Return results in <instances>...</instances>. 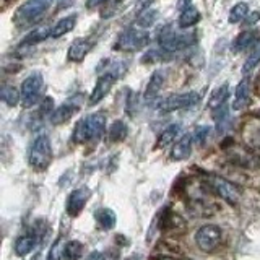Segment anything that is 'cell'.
I'll list each match as a JSON object with an SVG mask.
<instances>
[{
  "instance_id": "obj_21",
  "label": "cell",
  "mask_w": 260,
  "mask_h": 260,
  "mask_svg": "<svg viewBox=\"0 0 260 260\" xmlns=\"http://www.w3.org/2000/svg\"><path fill=\"white\" fill-rule=\"evenodd\" d=\"M35 247H36V238L31 234L20 236V238L15 241V254L18 257H24L31 254V252L35 250Z\"/></svg>"
},
{
  "instance_id": "obj_18",
  "label": "cell",
  "mask_w": 260,
  "mask_h": 260,
  "mask_svg": "<svg viewBox=\"0 0 260 260\" xmlns=\"http://www.w3.org/2000/svg\"><path fill=\"white\" fill-rule=\"evenodd\" d=\"M162 83H165V73L161 70H156L150 77V81L148 85H146V89H145V100L146 101H151L153 98H156L158 93L161 91L162 88Z\"/></svg>"
},
{
  "instance_id": "obj_38",
  "label": "cell",
  "mask_w": 260,
  "mask_h": 260,
  "mask_svg": "<svg viewBox=\"0 0 260 260\" xmlns=\"http://www.w3.org/2000/svg\"><path fill=\"white\" fill-rule=\"evenodd\" d=\"M190 4H192V0H177V8L179 10H184V8H187V7H190Z\"/></svg>"
},
{
  "instance_id": "obj_9",
  "label": "cell",
  "mask_w": 260,
  "mask_h": 260,
  "mask_svg": "<svg viewBox=\"0 0 260 260\" xmlns=\"http://www.w3.org/2000/svg\"><path fill=\"white\" fill-rule=\"evenodd\" d=\"M41 91H43V75L41 73H31L21 83V104L24 108H31L39 101Z\"/></svg>"
},
{
  "instance_id": "obj_4",
  "label": "cell",
  "mask_w": 260,
  "mask_h": 260,
  "mask_svg": "<svg viewBox=\"0 0 260 260\" xmlns=\"http://www.w3.org/2000/svg\"><path fill=\"white\" fill-rule=\"evenodd\" d=\"M148 43H150V32L146 29L128 28L119 35L116 44H114V49L119 52H137L143 49Z\"/></svg>"
},
{
  "instance_id": "obj_19",
  "label": "cell",
  "mask_w": 260,
  "mask_h": 260,
  "mask_svg": "<svg viewBox=\"0 0 260 260\" xmlns=\"http://www.w3.org/2000/svg\"><path fill=\"white\" fill-rule=\"evenodd\" d=\"M75 24H77V15L72 13L69 16H63L62 20H59L52 28V38H60L69 35L72 29H75Z\"/></svg>"
},
{
  "instance_id": "obj_28",
  "label": "cell",
  "mask_w": 260,
  "mask_h": 260,
  "mask_svg": "<svg viewBox=\"0 0 260 260\" xmlns=\"http://www.w3.org/2000/svg\"><path fill=\"white\" fill-rule=\"evenodd\" d=\"M0 96H2V101L7 106H10V108H15V106L21 101V93L15 86H10V85H7V86L2 88Z\"/></svg>"
},
{
  "instance_id": "obj_23",
  "label": "cell",
  "mask_w": 260,
  "mask_h": 260,
  "mask_svg": "<svg viewBox=\"0 0 260 260\" xmlns=\"http://www.w3.org/2000/svg\"><path fill=\"white\" fill-rule=\"evenodd\" d=\"M94 216H96L98 224H100V228L104 231H109V230H112L114 226H116V213H114V211L109 210V208L98 210Z\"/></svg>"
},
{
  "instance_id": "obj_34",
  "label": "cell",
  "mask_w": 260,
  "mask_h": 260,
  "mask_svg": "<svg viewBox=\"0 0 260 260\" xmlns=\"http://www.w3.org/2000/svg\"><path fill=\"white\" fill-rule=\"evenodd\" d=\"M258 20H260V13L258 12H252L249 15V18H246V26H250V24H254Z\"/></svg>"
},
{
  "instance_id": "obj_11",
  "label": "cell",
  "mask_w": 260,
  "mask_h": 260,
  "mask_svg": "<svg viewBox=\"0 0 260 260\" xmlns=\"http://www.w3.org/2000/svg\"><path fill=\"white\" fill-rule=\"evenodd\" d=\"M117 77L119 75H116V73H109L108 72V73H104V75H101L100 78H98L93 91H91V94H89V100H88L89 106H96L98 103H101L104 98L109 94L114 83H116Z\"/></svg>"
},
{
  "instance_id": "obj_3",
  "label": "cell",
  "mask_w": 260,
  "mask_h": 260,
  "mask_svg": "<svg viewBox=\"0 0 260 260\" xmlns=\"http://www.w3.org/2000/svg\"><path fill=\"white\" fill-rule=\"evenodd\" d=\"M195 39H197V36H195L193 32H176V29L171 26V24H166V26L159 31L158 43L165 52H174V51H179V49H184L187 46L193 44Z\"/></svg>"
},
{
  "instance_id": "obj_16",
  "label": "cell",
  "mask_w": 260,
  "mask_h": 260,
  "mask_svg": "<svg viewBox=\"0 0 260 260\" xmlns=\"http://www.w3.org/2000/svg\"><path fill=\"white\" fill-rule=\"evenodd\" d=\"M77 111H78V104H75L73 101L63 103L62 106H59V108L51 114V122L55 125L63 124V122H67Z\"/></svg>"
},
{
  "instance_id": "obj_17",
  "label": "cell",
  "mask_w": 260,
  "mask_h": 260,
  "mask_svg": "<svg viewBox=\"0 0 260 260\" xmlns=\"http://www.w3.org/2000/svg\"><path fill=\"white\" fill-rule=\"evenodd\" d=\"M200 21V12L197 7H187L184 10L179 13V18H177V24L181 29H187V28H192L195 26Z\"/></svg>"
},
{
  "instance_id": "obj_32",
  "label": "cell",
  "mask_w": 260,
  "mask_h": 260,
  "mask_svg": "<svg viewBox=\"0 0 260 260\" xmlns=\"http://www.w3.org/2000/svg\"><path fill=\"white\" fill-rule=\"evenodd\" d=\"M62 252H63L62 242H60V239H57V241L54 242V246H52L51 252H49L47 260H59V258H60V255H62Z\"/></svg>"
},
{
  "instance_id": "obj_5",
  "label": "cell",
  "mask_w": 260,
  "mask_h": 260,
  "mask_svg": "<svg viewBox=\"0 0 260 260\" xmlns=\"http://www.w3.org/2000/svg\"><path fill=\"white\" fill-rule=\"evenodd\" d=\"M52 4L54 0H26L23 5L16 8L13 15L15 24H28L38 21L52 7Z\"/></svg>"
},
{
  "instance_id": "obj_36",
  "label": "cell",
  "mask_w": 260,
  "mask_h": 260,
  "mask_svg": "<svg viewBox=\"0 0 260 260\" xmlns=\"http://www.w3.org/2000/svg\"><path fill=\"white\" fill-rule=\"evenodd\" d=\"M108 0H86V8H96V7H100V5H103V4H106Z\"/></svg>"
},
{
  "instance_id": "obj_7",
  "label": "cell",
  "mask_w": 260,
  "mask_h": 260,
  "mask_svg": "<svg viewBox=\"0 0 260 260\" xmlns=\"http://www.w3.org/2000/svg\"><path fill=\"white\" fill-rule=\"evenodd\" d=\"M223 239V233L221 228L216 224H205L202 226L200 230L195 233V244L202 252H213L219 247Z\"/></svg>"
},
{
  "instance_id": "obj_42",
  "label": "cell",
  "mask_w": 260,
  "mask_h": 260,
  "mask_svg": "<svg viewBox=\"0 0 260 260\" xmlns=\"http://www.w3.org/2000/svg\"><path fill=\"white\" fill-rule=\"evenodd\" d=\"M255 143H257V145H258V146H260V135H258V137H257V138H255Z\"/></svg>"
},
{
  "instance_id": "obj_24",
  "label": "cell",
  "mask_w": 260,
  "mask_h": 260,
  "mask_svg": "<svg viewBox=\"0 0 260 260\" xmlns=\"http://www.w3.org/2000/svg\"><path fill=\"white\" fill-rule=\"evenodd\" d=\"M179 134H181V125L173 124V125L166 127V128L161 132L159 138H158L156 148H165V146H168L169 143H173V142L176 140V138L179 137Z\"/></svg>"
},
{
  "instance_id": "obj_1",
  "label": "cell",
  "mask_w": 260,
  "mask_h": 260,
  "mask_svg": "<svg viewBox=\"0 0 260 260\" xmlns=\"http://www.w3.org/2000/svg\"><path fill=\"white\" fill-rule=\"evenodd\" d=\"M106 128V116L103 112H94L83 117L73 128V142L86 143L100 140Z\"/></svg>"
},
{
  "instance_id": "obj_26",
  "label": "cell",
  "mask_w": 260,
  "mask_h": 260,
  "mask_svg": "<svg viewBox=\"0 0 260 260\" xmlns=\"http://www.w3.org/2000/svg\"><path fill=\"white\" fill-rule=\"evenodd\" d=\"M83 255V244L80 241H69L63 246L62 258L63 260H78Z\"/></svg>"
},
{
  "instance_id": "obj_35",
  "label": "cell",
  "mask_w": 260,
  "mask_h": 260,
  "mask_svg": "<svg viewBox=\"0 0 260 260\" xmlns=\"http://www.w3.org/2000/svg\"><path fill=\"white\" fill-rule=\"evenodd\" d=\"M75 0H57V12H60V10H63V8H67V7H70Z\"/></svg>"
},
{
  "instance_id": "obj_33",
  "label": "cell",
  "mask_w": 260,
  "mask_h": 260,
  "mask_svg": "<svg viewBox=\"0 0 260 260\" xmlns=\"http://www.w3.org/2000/svg\"><path fill=\"white\" fill-rule=\"evenodd\" d=\"M153 4V0H138L137 2V5H135V12L140 15V13H143V12H146L148 10V7Z\"/></svg>"
},
{
  "instance_id": "obj_31",
  "label": "cell",
  "mask_w": 260,
  "mask_h": 260,
  "mask_svg": "<svg viewBox=\"0 0 260 260\" xmlns=\"http://www.w3.org/2000/svg\"><path fill=\"white\" fill-rule=\"evenodd\" d=\"M208 134H210V128L205 127V125L195 128V132H193V142L195 143H203L208 138Z\"/></svg>"
},
{
  "instance_id": "obj_10",
  "label": "cell",
  "mask_w": 260,
  "mask_h": 260,
  "mask_svg": "<svg viewBox=\"0 0 260 260\" xmlns=\"http://www.w3.org/2000/svg\"><path fill=\"white\" fill-rule=\"evenodd\" d=\"M89 197H91V190H89V187H86V185L77 187L75 190H72V193L69 195V199H67V213H69V216H72V218L78 216L81 213V210L85 208Z\"/></svg>"
},
{
  "instance_id": "obj_40",
  "label": "cell",
  "mask_w": 260,
  "mask_h": 260,
  "mask_svg": "<svg viewBox=\"0 0 260 260\" xmlns=\"http://www.w3.org/2000/svg\"><path fill=\"white\" fill-rule=\"evenodd\" d=\"M158 260H177V258H173V257H159Z\"/></svg>"
},
{
  "instance_id": "obj_15",
  "label": "cell",
  "mask_w": 260,
  "mask_h": 260,
  "mask_svg": "<svg viewBox=\"0 0 260 260\" xmlns=\"http://www.w3.org/2000/svg\"><path fill=\"white\" fill-rule=\"evenodd\" d=\"M192 142H193V137L189 134L184 135L181 140H177L176 145L173 146V150H171V159L184 161L189 158L192 153Z\"/></svg>"
},
{
  "instance_id": "obj_6",
  "label": "cell",
  "mask_w": 260,
  "mask_h": 260,
  "mask_svg": "<svg viewBox=\"0 0 260 260\" xmlns=\"http://www.w3.org/2000/svg\"><path fill=\"white\" fill-rule=\"evenodd\" d=\"M207 181H208V185L215 190L218 197H221L226 203H230V205L239 203V200L242 197V192L234 182L228 181V179H224L221 176H216V174H210L207 177Z\"/></svg>"
},
{
  "instance_id": "obj_13",
  "label": "cell",
  "mask_w": 260,
  "mask_h": 260,
  "mask_svg": "<svg viewBox=\"0 0 260 260\" xmlns=\"http://www.w3.org/2000/svg\"><path fill=\"white\" fill-rule=\"evenodd\" d=\"M93 49V41L89 38H78L69 47L67 57L70 62H81Z\"/></svg>"
},
{
  "instance_id": "obj_43",
  "label": "cell",
  "mask_w": 260,
  "mask_h": 260,
  "mask_svg": "<svg viewBox=\"0 0 260 260\" xmlns=\"http://www.w3.org/2000/svg\"><path fill=\"white\" fill-rule=\"evenodd\" d=\"M31 260H38V257H32V258H31Z\"/></svg>"
},
{
  "instance_id": "obj_20",
  "label": "cell",
  "mask_w": 260,
  "mask_h": 260,
  "mask_svg": "<svg viewBox=\"0 0 260 260\" xmlns=\"http://www.w3.org/2000/svg\"><path fill=\"white\" fill-rule=\"evenodd\" d=\"M51 35H52V28H49V26H39L36 29L29 31L28 35L21 39V44L23 46H35V44L43 43V41L47 39Z\"/></svg>"
},
{
  "instance_id": "obj_29",
  "label": "cell",
  "mask_w": 260,
  "mask_h": 260,
  "mask_svg": "<svg viewBox=\"0 0 260 260\" xmlns=\"http://www.w3.org/2000/svg\"><path fill=\"white\" fill-rule=\"evenodd\" d=\"M260 63V46L255 47L254 51H252L249 55H247V59L244 60V65H242V73L244 75H249V73L254 70L257 65Z\"/></svg>"
},
{
  "instance_id": "obj_41",
  "label": "cell",
  "mask_w": 260,
  "mask_h": 260,
  "mask_svg": "<svg viewBox=\"0 0 260 260\" xmlns=\"http://www.w3.org/2000/svg\"><path fill=\"white\" fill-rule=\"evenodd\" d=\"M127 260H140V257H138V255H134V257H130V258H127Z\"/></svg>"
},
{
  "instance_id": "obj_25",
  "label": "cell",
  "mask_w": 260,
  "mask_h": 260,
  "mask_svg": "<svg viewBox=\"0 0 260 260\" xmlns=\"http://www.w3.org/2000/svg\"><path fill=\"white\" fill-rule=\"evenodd\" d=\"M249 15V4L247 2H238L234 4V7L230 10V15H228V21L231 24H238L241 21H244Z\"/></svg>"
},
{
  "instance_id": "obj_14",
  "label": "cell",
  "mask_w": 260,
  "mask_h": 260,
  "mask_svg": "<svg viewBox=\"0 0 260 260\" xmlns=\"http://www.w3.org/2000/svg\"><path fill=\"white\" fill-rule=\"evenodd\" d=\"M260 39V32L255 31V29H246L239 32L238 36H236V39L233 41L231 44V49L234 52H244L247 51L249 47H252L255 43H258Z\"/></svg>"
},
{
  "instance_id": "obj_30",
  "label": "cell",
  "mask_w": 260,
  "mask_h": 260,
  "mask_svg": "<svg viewBox=\"0 0 260 260\" xmlns=\"http://www.w3.org/2000/svg\"><path fill=\"white\" fill-rule=\"evenodd\" d=\"M156 18H158V10H146V12L140 13V16H138L137 23L140 24V26L145 29V28L151 26V24H153L154 21H156Z\"/></svg>"
},
{
  "instance_id": "obj_39",
  "label": "cell",
  "mask_w": 260,
  "mask_h": 260,
  "mask_svg": "<svg viewBox=\"0 0 260 260\" xmlns=\"http://www.w3.org/2000/svg\"><path fill=\"white\" fill-rule=\"evenodd\" d=\"M101 258H103V255L100 254V252H96V250H94V252H91V254L88 255L86 260H101Z\"/></svg>"
},
{
  "instance_id": "obj_37",
  "label": "cell",
  "mask_w": 260,
  "mask_h": 260,
  "mask_svg": "<svg viewBox=\"0 0 260 260\" xmlns=\"http://www.w3.org/2000/svg\"><path fill=\"white\" fill-rule=\"evenodd\" d=\"M119 254H116L114 250H109V252H106V254H103V258L101 260H117Z\"/></svg>"
},
{
  "instance_id": "obj_22",
  "label": "cell",
  "mask_w": 260,
  "mask_h": 260,
  "mask_svg": "<svg viewBox=\"0 0 260 260\" xmlns=\"http://www.w3.org/2000/svg\"><path fill=\"white\" fill-rule=\"evenodd\" d=\"M228 96H230V85L228 83H223L219 85L213 93L210 94V100H208V108L210 109H218L224 106Z\"/></svg>"
},
{
  "instance_id": "obj_8",
  "label": "cell",
  "mask_w": 260,
  "mask_h": 260,
  "mask_svg": "<svg viewBox=\"0 0 260 260\" xmlns=\"http://www.w3.org/2000/svg\"><path fill=\"white\" fill-rule=\"evenodd\" d=\"M200 101V94L197 91H187V93H176L168 96L166 100H162L158 106L159 112L168 114L174 112L179 109H189Z\"/></svg>"
},
{
  "instance_id": "obj_27",
  "label": "cell",
  "mask_w": 260,
  "mask_h": 260,
  "mask_svg": "<svg viewBox=\"0 0 260 260\" xmlns=\"http://www.w3.org/2000/svg\"><path fill=\"white\" fill-rule=\"evenodd\" d=\"M128 127L124 120H116L109 128V140L111 142H122L127 138Z\"/></svg>"
},
{
  "instance_id": "obj_2",
  "label": "cell",
  "mask_w": 260,
  "mask_h": 260,
  "mask_svg": "<svg viewBox=\"0 0 260 260\" xmlns=\"http://www.w3.org/2000/svg\"><path fill=\"white\" fill-rule=\"evenodd\" d=\"M28 162L35 171H44L52 162V145L47 135H38L28 151Z\"/></svg>"
},
{
  "instance_id": "obj_12",
  "label": "cell",
  "mask_w": 260,
  "mask_h": 260,
  "mask_svg": "<svg viewBox=\"0 0 260 260\" xmlns=\"http://www.w3.org/2000/svg\"><path fill=\"white\" fill-rule=\"evenodd\" d=\"M250 93H252L250 80L249 78H242L238 83V86H236L234 100H233V109L234 111L246 109L249 106V103H250Z\"/></svg>"
}]
</instances>
